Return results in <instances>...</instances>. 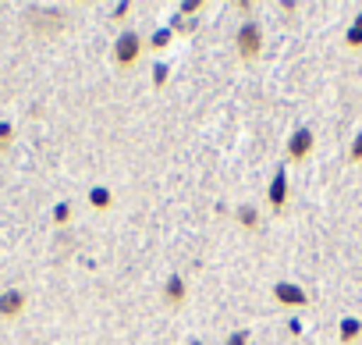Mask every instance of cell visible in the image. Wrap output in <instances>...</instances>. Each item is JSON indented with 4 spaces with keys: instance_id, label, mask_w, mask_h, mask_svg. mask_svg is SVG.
Wrapping results in <instances>:
<instances>
[{
    "instance_id": "6da1fadb",
    "label": "cell",
    "mask_w": 362,
    "mask_h": 345,
    "mask_svg": "<svg viewBox=\"0 0 362 345\" xmlns=\"http://www.w3.org/2000/svg\"><path fill=\"white\" fill-rule=\"evenodd\" d=\"M18 310H22V295L18 292H4V295H0V313H4V317H11Z\"/></svg>"
}]
</instances>
